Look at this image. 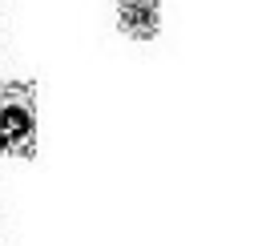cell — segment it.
Listing matches in <instances>:
<instances>
[{"label": "cell", "mask_w": 258, "mask_h": 246, "mask_svg": "<svg viewBox=\"0 0 258 246\" xmlns=\"http://www.w3.org/2000/svg\"><path fill=\"white\" fill-rule=\"evenodd\" d=\"M36 149V89L28 81L0 85V157H32Z\"/></svg>", "instance_id": "obj_1"}, {"label": "cell", "mask_w": 258, "mask_h": 246, "mask_svg": "<svg viewBox=\"0 0 258 246\" xmlns=\"http://www.w3.org/2000/svg\"><path fill=\"white\" fill-rule=\"evenodd\" d=\"M165 20V0H113V24L129 40H153Z\"/></svg>", "instance_id": "obj_2"}]
</instances>
